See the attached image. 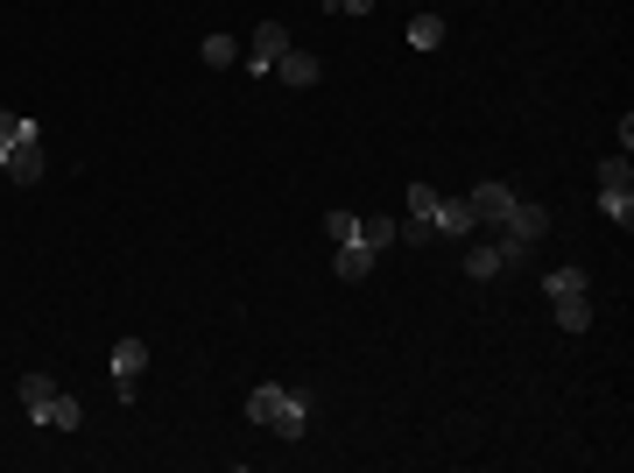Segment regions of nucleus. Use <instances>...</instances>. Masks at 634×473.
<instances>
[{
  "mask_svg": "<svg viewBox=\"0 0 634 473\" xmlns=\"http://www.w3.org/2000/svg\"><path fill=\"white\" fill-rule=\"evenodd\" d=\"M324 234H332V248H345V240H360V219L353 213H332V219H324Z\"/></svg>",
  "mask_w": 634,
  "mask_h": 473,
  "instance_id": "obj_18",
  "label": "nucleus"
},
{
  "mask_svg": "<svg viewBox=\"0 0 634 473\" xmlns=\"http://www.w3.org/2000/svg\"><path fill=\"white\" fill-rule=\"evenodd\" d=\"M472 226H479V219H472V205H466V198H437V234H451V240H466V234H472Z\"/></svg>",
  "mask_w": 634,
  "mask_h": 473,
  "instance_id": "obj_11",
  "label": "nucleus"
},
{
  "mask_svg": "<svg viewBox=\"0 0 634 473\" xmlns=\"http://www.w3.org/2000/svg\"><path fill=\"white\" fill-rule=\"evenodd\" d=\"M600 213L613 226H634V163L627 156H606L600 163Z\"/></svg>",
  "mask_w": 634,
  "mask_h": 473,
  "instance_id": "obj_2",
  "label": "nucleus"
},
{
  "mask_svg": "<svg viewBox=\"0 0 634 473\" xmlns=\"http://www.w3.org/2000/svg\"><path fill=\"white\" fill-rule=\"evenodd\" d=\"M543 297H550V305H557V297H585V269H550Z\"/></svg>",
  "mask_w": 634,
  "mask_h": 473,
  "instance_id": "obj_14",
  "label": "nucleus"
},
{
  "mask_svg": "<svg viewBox=\"0 0 634 473\" xmlns=\"http://www.w3.org/2000/svg\"><path fill=\"white\" fill-rule=\"evenodd\" d=\"M550 311H557V326H564V332H585L592 326V297H557Z\"/></svg>",
  "mask_w": 634,
  "mask_h": 473,
  "instance_id": "obj_13",
  "label": "nucleus"
},
{
  "mask_svg": "<svg viewBox=\"0 0 634 473\" xmlns=\"http://www.w3.org/2000/svg\"><path fill=\"white\" fill-rule=\"evenodd\" d=\"M282 50H290V35H282V22H261V29H254V50H247L240 64H247V71H276V56H282Z\"/></svg>",
  "mask_w": 634,
  "mask_h": 473,
  "instance_id": "obj_7",
  "label": "nucleus"
},
{
  "mask_svg": "<svg viewBox=\"0 0 634 473\" xmlns=\"http://www.w3.org/2000/svg\"><path fill=\"white\" fill-rule=\"evenodd\" d=\"M466 205H472L479 226H501V213L515 205V192H508V184H479V192H466Z\"/></svg>",
  "mask_w": 634,
  "mask_h": 473,
  "instance_id": "obj_9",
  "label": "nucleus"
},
{
  "mask_svg": "<svg viewBox=\"0 0 634 473\" xmlns=\"http://www.w3.org/2000/svg\"><path fill=\"white\" fill-rule=\"evenodd\" d=\"M29 418H35V424H50V431H79V424H85V410H79V395L56 389L50 403H35V410H29Z\"/></svg>",
  "mask_w": 634,
  "mask_h": 473,
  "instance_id": "obj_8",
  "label": "nucleus"
},
{
  "mask_svg": "<svg viewBox=\"0 0 634 473\" xmlns=\"http://www.w3.org/2000/svg\"><path fill=\"white\" fill-rule=\"evenodd\" d=\"M0 169H8V148H0Z\"/></svg>",
  "mask_w": 634,
  "mask_h": 473,
  "instance_id": "obj_21",
  "label": "nucleus"
},
{
  "mask_svg": "<svg viewBox=\"0 0 634 473\" xmlns=\"http://www.w3.org/2000/svg\"><path fill=\"white\" fill-rule=\"evenodd\" d=\"M142 374H148V339H113V395L142 403Z\"/></svg>",
  "mask_w": 634,
  "mask_h": 473,
  "instance_id": "obj_3",
  "label": "nucleus"
},
{
  "mask_svg": "<svg viewBox=\"0 0 634 473\" xmlns=\"http://www.w3.org/2000/svg\"><path fill=\"white\" fill-rule=\"evenodd\" d=\"M445 43V14H416L409 22V50H437Z\"/></svg>",
  "mask_w": 634,
  "mask_h": 473,
  "instance_id": "obj_15",
  "label": "nucleus"
},
{
  "mask_svg": "<svg viewBox=\"0 0 634 473\" xmlns=\"http://www.w3.org/2000/svg\"><path fill=\"white\" fill-rule=\"evenodd\" d=\"M22 127H29V113H0V148H8L14 135H22Z\"/></svg>",
  "mask_w": 634,
  "mask_h": 473,
  "instance_id": "obj_20",
  "label": "nucleus"
},
{
  "mask_svg": "<svg viewBox=\"0 0 634 473\" xmlns=\"http://www.w3.org/2000/svg\"><path fill=\"white\" fill-rule=\"evenodd\" d=\"M529 248H515V240H472L466 248V276L472 282H487V276H501V269H515Z\"/></svg>",
  "mask_w": 634,
  "mask_h": 473,
  "instance_id": "obj_6",
  "label": "nucleus"
},
{
  "mask_svg": "<svg viewBox=\"0 0 634 473\" xmlns=\"http://www.w3.org/2000/svg\"><path fill=\"white\" fill-rule=\"evenodd\" d=\"M550 234V213L543 205H529V198H515L508 213H501V240H515V248H536V240Z\"/></svg>",
  "mask_w": 634,
  "mask_h": 473,
  "instance_id": "obj_5",
  "label": "nucleus"
},
{
  "mask_svg": "<svg viewBox=\"0 0 634 473\" xmlns=\"http://www.w3.org/2000/svg\"><path fill=\"white\" fill-rule=\"evenodd\" d=\"M395 234H402L395 219H360V240H367L374 255H388V248H395Z\"/></svg>",
  "mask_w": 634,
  "mask_h": 473,
  "instance_id": "obj_16",
  "label": "nucleus"
},
{
  "mask_svg": "<svg viewBox=\"0 0 634 473\" xmlns=\"http://www.w3.org/2000/svg\"><path fill=\"white\" fill-rule=\"evenodd\" d=\"M374 248H367V240H345V248H339V282H367L374 276Z\"/></svg>",
  "mask_w": 634,
  "mask_h": 473,
  "instance_id": "obj_10",
  "label": "nucleus"
},
{
  "mask_svg": "<svg viewBox=\"0 0 634 473\" xmlns=\"http://www.w3.org/2000/svg\"><path fill=\"white\" fill-rule=\"evenodd\" d=\"M50 395H56L50 374H22V403H29V410H35V403H50Z\"/></svg>",
  "mask_w": 634,
  "mask_h": 473,
  "instance_id": "obj_19",
  "label": "nucleus"
},
{
  "mask_svg": "<svg viewBox=\"0 0 634 473\" xmlns=\"http://www.w3.org/2000/svg\"><path fill=\"white\" fill-rule=\"evenodd\" d=\"M198 56H205V64H219V71H226V64L240 56V43H233V35H205V50H198Z\"/></svg>",
  "mask_w": 634,
  "mask_h": 473,
  "instance_id": "obj_17",
  "label": "nucleus"
},
{
  "mask_svg": "<svg viewBox=\"0 0 634 473\" xmlns=\"http://www.w3.org/2000/svg\"><path fill=\"white\" fill-rule=\"evenodd\" d=\"M247 418L268 424V431H282V439H303V431H311V395L282 389V382H261L254 395H247Z\"/></svg>",
  "mask_w": 634,
  "mask_h": 473,
  "instance_id": "obj_1",
  "label": "nucleus"
},
{
  "mask_svg": "<svg viewBox=\"0 0 634 473\" xmlns=\"http://www.w3.org/2000/svg\"><path fill=\"white\" fill-rule=\"evenodd\" d=\"M43 169H50V156H43V127H22V135L8 142V169L0 177H14V184H43Z\"/></svg>",
  "mask_w": 634,
  "mask_h": 473,
  "instance_id": "obj_4",
  "label": "nucleus"
},
{
  "mask_svg": "<svg viewBox=\"0 0 634 473\" xmlns=\"http://www.w3.org/2000/svg\"><path fill=\"white\" fill-rule=\"evenodd\" d=\"M276 71H282V85H318V56L311 50H282Z\"/></svg>",
  "mask_w": 634,
  "mask_h": 473,
  "instance_id": "obj_12",
  "label": "nucleus"
}]
</instances>
